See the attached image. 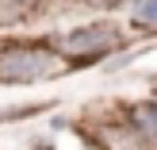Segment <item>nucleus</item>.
I'll return each instance as SVG.
<instances>
[{
	"label": "nucleus",
	"mask_w": 157,
	"mask_h": 150,
	"mask_svg": "<svg viewBox=\"0 0 157 150\" xmlns=\"http://www.w3.org/2000/svg\"><path fill=\"white\" fill-rule=\"evenodd\" d=\"M115 43H119L115 23H88V27H77V31H69V35H65V50H69V54L92 50V58L107 54Z\"/></svg>",
	"instance_id": "f03ea898"
},
{
	"label": "nucleus",
	"mask_w": 157,
	"mask_h": 150,
	"mask_svg": "<svg viewBox=\"0 0 157 150\" xmlns=\"http://www.w3.org/2000/svg\"><path fill=\"white\" fill-rule=\"evenodd\" d=\"M130 123H134V131H138V135L157 139V104H134V112H130Z\"/></svg>",
	"instance_id": "7ed1b4c3"
},
{
	"label": "nucleus",
	"mask_w": 157,
	"mask_h": 150,
	"mask_svg": "<svg viewBox=\"0 0 157 150\" xmlns=\"http://www.w3.org/2000/svg\"><path fill=\"white\" fill-rule=\"evenodd\" d=\"M130 19L138 31H157V0H130Z\"/></svg>",
	"instance_id": "20e7f679"
},
{
	"label": "nucleus",
	"mask_w": 157,
	"mask_h": 150,
	"mask_svg": "<svg viewBox=\"0 0 157 150\" xmlns=\"http://www.w3.org/2000/svg\"><path fill=\"white\" fill-rule=\"evenodd\" d=\"M54 69V50L42 46H12L0 54V81L19 85V81H38Z\"/></svg>",
	"instance_id": "f257e3e1"
}]
</instances>
